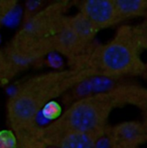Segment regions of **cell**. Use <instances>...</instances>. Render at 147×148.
I'll return each mask as SVG.
<instances>
[{
    "label": "cell",
    "mask_w": 147,
    "mask_h": 148,
    "mask_svg": "<svg viewBox=\"0 0 147 148\" xmlns=\"http://www.w3.org/2000/svg\"><path fill=\"white\" fill-rule=\"evenodd\" d=\"M91 69H58L32 76L10 96L6 105L7 123L14 133L36 124L46 105L67 94L82 81L96 76Z\"/></svg>",
    "instance_id": "1"
},
{
    "label": "cell",
    "mask_w": 147,
    "mask_h": 148,
    "mask_svg": "<svg viewBox=\"0 0 147 148\" xmlns=\"http://www.w3.org/2000/svg\"><path fill=\"white\" fill-rule=\"evenodd\" d=\"M68 5L69 2H57L26 16L22 28L6 47L23 67L55 51V36L67 17Z\"/></svg>",
    "instance_id": "2"
},
{
    "label": "cell",
    "mask_w": 147,
    "mask_h": 148,
    "mask_svg": "<svg viewBox=\"0 0 147 148\" xmlns=\"http://www.w3.org/2000/svg\"><path fill=\"white\" fill-rule=\"evenodd\" d=\"M17 139L16 148H58L48 141L36 124L15 133Z\"/></svg>",
    "instance_id": "8"
},
{
    "label": "cell",
    "mask_w": 147,
    "mask_h": 148,
    "mask_svg": "<svg viewBox=\"0 0 147 148\" xmlns=\"http://www.w3.org/2000/svg\"><path fill=\"white\" fill-rule=\"evenodd\" d=\"M68 23L82 40L88 43H93L97 33L100 31L97 27L81 12L73 16H68Z\"/></svg>",
    "instance_id": "9"
},
{
    "label": "cell",
    "mask_w": 147,
    "mask_h": 148,
    "mask_svg": "<svg viewBox=\"0 0 147 148\" xmlns=\"http://www.w3.org/2000/svg\"><path fill=\"white\" fill-rule=\"evenodd\" d=\"M141 49L133 27L120 26L109 42L94 48L90 67L98 75L114 79L142 75L147 65L140 56Z\"/></svg>",
    "instance_id": "4"
},
{
    "label": "cell",
    "mask_w": 147,
    "mask_h": 148,
    "mask_svg": "<svg viewBox=\"0 0 147 148\" xmlns=\"http://www.w3.org/2000/svg\"><path fill=\"white\" fill-rule=\"evenodd\" d=\"M113 148H124V147H113Z\"/></svg>",
    "instance_id": "16"
},
{
    "label": "cell",
    "mask_w": 147,
    "mask_h": 148,
    "mask_svg": "<svg viewBox=\"0 0 147 148\" xmlns=\"http://www.w3.org/2000/svg\"><path fill=\"white\" fill-rule=\"evenodd\" d=\"M44 138L58 148H96L99 137L79 132H62L56 129L51 123L41 127Z\"/></svg>",
    "instance_id": "7"
},
{
    "label": "cell",
    "mask_w": 147,
    "mask_h": 148,
    "mask_svg": "<svg viewBox=\"0 0 147 148\" xmlns=\"http://www.w3.org/2000/svg\"><path fill=\"white\" fill-rule=\"evenodd\" d=\"M127 86L120 85L113 89L92 94L71 103L51 124L59 131L79 132L102 137L108 128L112 112L128 104Z\"/></svg>",
    "instance_id": "3"
},
{
    "label": "cell",
    "mask_w": 147,
    "mask_h": 148,
    "mask_svg": "<svg viewBox=\"0 0 147 148\" xmlns=\"http://www.w3.org/2000/svg\"><path fill=\"white\" fill-rule=\"evenodd\" d=\"M133 27L140 48L147 49V18L141 23Z\"/></svg>",
    "instance_id": "14"
},
{
    "label": "cell",
    "mask_w": 147,
    "mask_h": 148,
    "mask_svg": "<svg viewBox=\"0 0 147 148\" xmlns=\"http://www.w3.org/2000/svg\"><path fill=\"white\" fill-rule=\"evenodd\" d=\"M42 113L48 120H56L60 116L61 108L55 101H52L45 106Z\"/></svg>",
    "instance_id": "15"
},
{
    "label": "cell",
    "mask_w": 147,
    "mask_h": 148,
    "mask_svg": "<svg viewBox=\"0 0 147 148\" xmlns=\"http://www.w3.org/2000/svg\"><path fill=\"white\" fill-rule=\"evenodd\" d=\"M16 5L17 2L15 0H0V27L15 14Z\"/></svg>",
    "instance_id": "12"
},
{
    "label": "cell",
    "mask_w": 147,
    "mask_h": 148,
    "mask_svg": "<svg viewBox=\"0 0 147 148\" xmlns=\"http://www.w3.org/2000/svg\"><path fill=\"white\" fill-rule=\"evenodd\" d=\"M23 69L6 48L0 49V86L7 85Z\"/></svg>",
    "instance_id": "10"
},
{
    "label": "cell",
    "mask_w": 147,
    "mask_h": 148,
    "mask_svg": "<svg viewBox=\"0 0 147 148\" xmlns=\"http://www.w3.org/2000/svg\"><path fill=\"white\" fill-rule=\"evenodd\" d=\"M17 139L16 134L10 130L0 131V148H16Z\"/></svg>",
    "instance_id": "13"
},
{
    "label": "cell",
    "mask_w": 147,
    "mask_h": 148,
    "mask_svg": "<svg viewBox=\"0 0 147 148\" xmlns=\"http://www.w3.org/2000/svg\"><path fill=\"white\" fill-rule=\"evenodd\" d=\"M78 9L99 30L115 26L123 21L115 0H85L78 3Z\"/></svg>",
    "instance_id": "5"
},
{
    "label": "cell",
    "mask_w": 147,
    "mask_h": 148,
    "mask_svg": "<svg viewBox=\"0 0 147 148\" xmlns=\"http://www.w3.org/2000/svg\"><path fill=\"white\" fill-rule=\"evenodd\" d=\"M107 134L111 140L112 148H138L147 141V131L144 123L126 121L108 127Z\"/></svg>",
    "instance_id": "6"
},
{
    "label": "cell",
    "mask_w": 147,
    "mask_h": 148,
    "mask_svg": "<svg viewBox=\"0 0 147 148\" xmlns=\"http://www.w3.org/2000/svg\"><path fill=\"white\" fill-rule=\"evenodd\" d=\"M117 9L123 18H147V0H115Z\"/></svg>",
    "instance_id": "11"
}]
</instances>
